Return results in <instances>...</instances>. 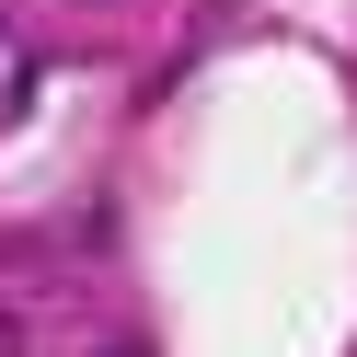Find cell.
Wrapping results in <instances>:
<instances>
[{"instance_id": "cell-1", "label": "cell", "mask_w": 357, "mask_h": 357, "mask_svg": "<svg viewBox=\"0 0 357 357\" xmlns=\"http://www.w3.org/2000/svg\"><path fill=\"white\" fill-rule=\"evenodd\" d=\"M104 357H150V346H104Z\"/></svg>"}]
</instances>
